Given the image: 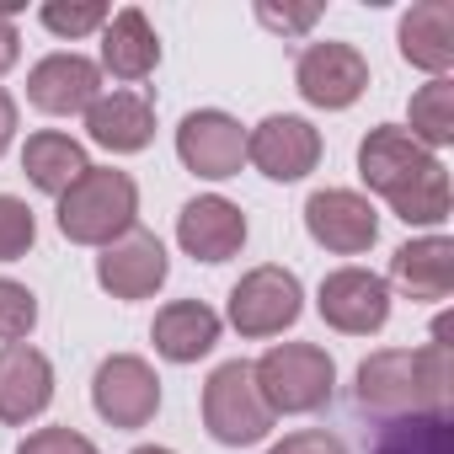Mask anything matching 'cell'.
Segmentation results:
<instances>
[{
    "instance_id": "cell-1",
    "label": "cell",
    "mask_w": 454,
    "mask_h": 454,
    "mask_svg": "<svg viewBox=\"0 0 454 454\" xmlns=\"http://www.w3.org/2000/svg\"><path fill=\"white\" fill-rule=\"evenodd\" d=\"M353 401L374 422L449 411V321L433 326L427 348H380L358 364Z\"/></svg>"
},
{
    "instance_id": "cell-2",
    "label": "cell",
    "mask_w": 454,
    "mask_h": 454,
    "mask_svg": "<svg viewBox=\"0 0 454 454\" xmlns=\"http://www.w3.org/2000/svg\"><path fill=\"white\" fill-rule=\"evenodd\" d=\"M59 208V236L75 241V247H113L118 236L134 231L139 219V187L129 171H113V166H91L70 192L54 198Z\"/></svg>"
},
{
    "instance_id": "cell-3",
    "label": "cell",
    "mask_w": 454,
    "mask_h": 454,
    "mask_svg": "<svg viewBox=\"0 0 454 454\" xmlns=\"http://www.w3.org/2000/svg\"><path fill=\"white\" fill-rule=\"evenodd\" d=\"M252 374L273 417H310L332 401L337 385V364L316 342H278L252 364Z\"/></svg>"
},
{
    "instance_id": "cell-4",
    "label": "cell",
    "mask_w": 454,
    "mask_h": 454,
    "mask_svg": "<svg viewBox=\"0 0 454 454\" xmlns=\"http://www.w3.org/2000/svg\"><path fill=\"white\" fill-rule=\"evenodd\" d=\"M273 411L257 390V374L247 358H231V364H219L208 380H203V427L214 443L224 449H252L273 433Z\"/></svg>"
},
{
    "instance_id": "cell-5",
    "label": "cell",
    "mask_w": 454,
    "mask_h": 454,
    "mask_svg": "<svg viewBox=\"0 0 454 454\" xmlns=\"http://www.w3.org/2000/svg\"><path fill=\"white\" fill-rule=\"evenodd\" d=\"M305 310V289L289 268L278 262H262L252 273H241V284L231 289V305H224V316H231V326L247 337V342H262V337H278L300 321Z\"/></svg>"
},
{
    "instance_id": "cell-6",
    "label": "cell",
    "mask_w": 454,
    "mask_h": 454,
    "mask_svg": "<svg viewBox=\"0 0 454 454\" xmlns=\"http://www.w3.org/2000/svg\"><path fill=\"white\" fill-rule=\"evenodd\" d=\"M305 231L332 257H364L380 241V214L353 187H316L305 198Z\"/></svg>"
},
{
    "instance_id": "cell-7",
    "label": "cell",
    "mask_w": 454,
    "mask_h": 454,
    "mask_svg": "<svg viewBox=\"0 0 454 454\" xmlns=\"http://www.w3.org/2000/svg\"><path fill=\"white\" fill-rule=\"evenodd\" d=\"M294 91L321 107V113H348L364 91H369V59L353 43H305L300 65H294Z\"/></svg>"
},
{
    "instance_id": "cell-8",
    "label": "cell",
    "mask_w": 454,
    "mask_h": 454,
    "mask_svg": "<svg viewBox=\"0 0 454 454\" xmlns=\"http://www.w3.org/2000/svg\"><path fill=\"white\" fill-rule=\"evenodd\" d=\"M443 160L438 155H427L401 123H380V129H369L364 134V145H358V176H364V187L369 192H380L385 203H401L427 171H438Z\"/></svg>"
},
{
    "instance_id": "cell-9",
    "label": "cell",
    "mask_w": 454,
    "mask_h": 454,
    "mask_svg": "<svg viewBox=\"0 0 454 454\" xmlns=\"http://www.w3.org/2000/svg\"><path fill=\"white\" fill-rule=\"evenodd\" d=\"M316 310L342 337H374L390 321V284L369 268H332L316 289Z\"/></svg>"
},
{
    "instance_id": "cell-10",
    "label": "cell",
    "mask_w": 454,
    "mask_h": 454,
    "mask_svg": "<svg viewBox=\"0 0 454 454\" xmlns=\"http://www.w3.org/2000/svg\"><path fill=\"white\" fill-rule=\"evenodd\" d=\"M91 406L107 427H145L160 411V374L139 353H113L91 374Z\"/></svg>"
},
{
    "instance_id": "cell-11",
    "label": "cell",
    "mask_w": 454,
    "mask_h": 454,
    "mask_svg": "<svg viewBox=\"0 0 454 454\" xmlns=\"http://www.w3.org/2000/svg\"><path fill=\"white\" fill-rule=\"evenodd\" d=\"M176 160L203 182H231L247 166V129L219 107H198L176 123Z\"/></svg>"
},
{
    "instance_id": "cell-12",
    "label": "cell",
    "mask_w": 454,
    "mask_h": 454,
    "mask_svg": "<svg viewBox=\"0 0 454 454\" xmlns=\"http://www.w3.org/2000/svg\"><path fill=\"white\" fill-rule=\"evenodd\" d=\"M247 160L268 182H300L321 166V129L294 113H273L257 129H247Z\"/></svg>"
},
{
    "instance_id": "cell-13",
    "label": "cell",
    "mask_w": 454,
    "mask_h": 454,
    "mask_svg": "<svg viewBox=\"0 0 454 454\" xmlns=\"http://www.w3.org/2000/svg\"><path fill=\"white\" fill-rule=\"evenodd\" d=\"M176 247L192 262H208V268L214 262H231L247 247V214L231 198L203 192V198L182 203V214H176Z\"/></svg>"
},
{
    "instance_id": "cell-14",
    "label": "cell",
    "mask_w": 454,
    "mask_h": 454,
    "mask_svg": "<svg viewBox=\"0 0 454 454\" xmlns=\"http://www.w3.org/2000/svg\"><path fill=\"white\" fill-rule=\"evenodd\" d=\"M102 97V70L97 59L75 54V49H59V54H43L33 70H27V102L49 118H75L86 113L91 102Z\"/></svg>"
},
{
    "instance_id": "cell-15",
    "label": "cell",
    "mask_w": 454,
    "mask_h": 454,
    "mask_svg": "<svg viewBox=\"0 0 454 454\" xmlns=\"http://www.w3.org/2000/svg\"><path fill=\"white\" fill-rule=\"evenodd\" d=\"M166 273H171V257H166L160 236L139 231V224L129 236H118L113 247H102V257H97V284L113 300H150L166 284Z\"/></svg>"
},
{
    "instance_id": "cell-16",
    "label": "cell",
    "mask_w": 454,
    "mask_h": 454,
    "mask_svg": "<svg viewBox=\"0 0 454 454\" xmlns=\"http://www.w3.org/2000/svg\"><path fill=\"white\" fill-rule=\"evenodd\" d=\"M54 401V364L33 342H6L0 348V422L27 427L43 417Z\"/></svg>"
},
{
    "instance_id": "cell-17",
    "label": "cell",
    "mask_w": 454,
    "mask_h": 454,
    "mask_svg": "<svg viewBox=\"0 0 454 454\" xmlns=\"http://www.w3.org/2000/svg\"><path fill=\"white\" fill-rule=\"evenodd\" d=\"M86 134L91 145L113 150V155H139L150 139H155V102L145 91H102L91 107H86Z\"/></svg>"
},
{
    "instance_id": "cell-18",
    "label": "cell",
    "mask_w": 454,
    "mask_h": 454,
    "mask_svg": "<svg viewBox=\"0 0 454 454\" xmlns=\"http://www.w3.org/2000/svg\"><path fill=\"white\" fill-rule=\"evenodd\" d=\"M395 49L411 70H422L427 81L454 70V6L449 0H417L395 27Z\"/></svg>"
},
{
    "instance_id": "cell-19",
    "label": "cell",
    "mask_w": 454,
    "mask_h": 454,
    "mask_svg": "<svg viewBox=\"0 0 454 454\" xmlns=\"http://www.w3.org/2000/svg\"><path fill=\"white\" fill-rule=\"evenodd\" d=\"M155 65H160V38H155L150 17L139 6L113 12L107 27H102V59H97V70L134 86V81H150Z\"/></svg>"
},
{
    "instance_id": "cell-20",
    "label": "cell",
    "mask_w": 454,
    "mask_h": 454,
    "mask_svg": "<svg viewBox=\"0 0 454 454\" xmlns=\"http://www.w3.org/2000/svg\"><path fill=\"white\" fill-rule=\"evenodd\" d=\"M406 300H422V305H438L454 294V241L449 236H417L406 247H395L390 257V278Z\"/></svg>"
},
{
    "instance_id": "cell-21",
    "label": "cell",
    "mask_w": 454,
    "mask_h": 454,
    "mask_svg": "<svg viewBox=\"0 0 454 454\" xmlns=\"http://www.w3.org/2000/svg\"><path fill=\"white\" fill-rule=\"evenodd\" d=\"M219 316L203 305V300H171L155 310V326H150V342L166 364H198L214 353L219 342Z\"/></svg>"
},
{
    "instance_id": "cell-22",
    "label": "cell",
    "mask_w": 454,
    "mask_h": 454,
    "mask_svg": "<svg viewBox=\"0 0 454 454\" xmlns=\"http://www.w3.org/2000/svg\"><path fill=\"white\" fill-rule=\"evenodd\" d=\"M22 171H27V182H33L38 192L59 198V192H70V187L91 171V155H86L81 139H70V134H59V129H38V134H27V145H22Z\"/></svg>"
},
{
    "instance_id": "cell-23",
    "label": "cell",
    "mask_w": 454,
    "mask_h": 454,
    "mask_svg": "<svg viewBox=\"0 0 454 454\" xmlns=\"http://www.w3.org/2000/svg\"><path fill=\"white\" fill-rule=\"evenodd\" d=\"M406 118H411V123H406V134H411L427 155L449 150V145H454V81H449V75H438V81L417 86V91H411V113H406Z\"/></svg>"
},
{
    "instance_id": "cell-24",
    "label": "cell",
    "mask_w": 454,
    "mask_h": 454,
    "mask_svg": "<svg viewBox=\"0 0 454 454\" xmlns=\"http://www.w3.org/2000/svg\"><path fill=\"white\" fill-rule=\"evenodd\" d=\"M369 454H454V422H449V411L380 422V438Z\"/></svg>"
},
{
    "instance_id": "cell-25",
    "label": "cell",
    "mask_w": 454,
    "mask_h": 454,
    "mask_svg": "<svg viewBox=\"0 0 454 454\" xmlns=\"http://www.w3.org/2000/svg\"><path fill=\"white\" fill-rule=\"evenodd\" d=\"M107 17H113V12L102 6V0H43V6H38V22H43L54 38H65V43L102 33Z\"/></svg>"
},
{
    "instance_id": "cell-26",
    "label": "cell",
    "mask_w": 454,
    "mask_h": 454,
    "mask_svg": "<svg viewBox=\"0 0 454 454\" xmlns=\"http://www.w3.org/2000/svg\"><path fill=\"white\" fill-rule=\"evenodd\" d=\"M390 214L406 219V224H443V219H449V171H443V166L427 171L401 203H390Z\"/></svg>"
},
{
    "instance_id": "cell-27",
    "label": "cell",
    "mask_w": 454,
    "mask_h": 454,
    "mask_svg": "<svg viewBox=\"0 0 454 454\" xmlns=\"http://www.w3.org/2000/svg\"><path fill=\"white\" fill-rule=\"evenodd\" d=\"M33 241H38V214L17 192H0V262L27 257Z\"/></svg>"
},
{
    "instance_id": "cell-28",
    "label": "cell",
    "mask_w": 454,
    "mask_h": 454,
    "mask_svg": "<svg viewBox=\"0 0 454 454\" xmlns=\"http://www.w3.org/2000/svg\"><path fill=\"white\" fill-rule=\"evenodd\" d=\"M33 326H38V294L17 278H0V348L27 342Z\"/></svg>"
},
{
    "instance_id": "cell-29",
    "label": "cell",
    "mask_w": 454,
    "mask_h": 454,
    "mask_svg": "<svg viewBox=\"0 0 454 454\" xmlns=\"http://www.w3.org/2000/svg\"><path fill=\"white\" fill-rule=\"evenodd\" d=\"M17 454H102V449L75 427H38L17 443Z\"/></svg>"
},
{
    "instance_id": "cell-30",
    "label": "cell",
    "mask_w": 454,
    "mask_h": 454,
    "mask_svg": "<svg viewBox=\"0 0 454 454\" xmlns=\"http://www.w3.org/2000/svg\"><path fill=\"white\" fill-rule=\"evenodd\" d=\"M268 454H348V443L337 433H326V427H300V433L278 438Z\"/></svg>"
},
{
    "instance_id": "cell-31",
    "label": "cell",
    "mask_w": 454,
    "mask_h": 454,
    "mask_svg": "<svg viewBox=\"0 0 454 454\" xmlns=\"http://www.w3.org/2000/svg\"><path fill=\"white\" fill-rule=\"evenodd\" d=\"M257 22L273 27V33H310V27L321 22V6H294V12H289V6H284V12H278V6H257Z\"/></svg>"
},
{
    "instance_id": "cell-32",
    "label": "cell",
    "mask_w": 454,
    "mask_h": 454,
    "mask_svg": "<svg viewBox=\"0 0 454 454\" xmlns=\"http://www.w3.org/2000/svg\"><path fill=\"white\" fill-rule=\"evenodd\" d=\"M17 12H22V0H0V75H6V70H17V59H22Z\"/></svg>"
},
{
    "instance_id": "cell-33",
    "label": "cell",
    "mask_w": 454,
    "mask_h": 454,
    "mask_svg": "<svg viewBox=\"0 0 454 454\" xmlns=\"http://www.w3.org/2000/svg\"><path fill=\"white\" fill-rule=\"evenodd\" d=\"M12 139H17V97L0 86V155L12 150Z\"/></svg>"
},
{
    "instance_id": "cell-34",
    "label": "cell",
    "mask_w": 454,
    "mask_h": 454,
    "mask_svg": "<svg viewBox=\"0 0 454 454\" xmlns=\"http://www.w3.org/2000/svg\"><path fill=\"white\" fill-rule=\"evenodd\" d=\"M129 454H171V449H160V443H139V449H129Z\"/></svg>"
}]
</instances>
